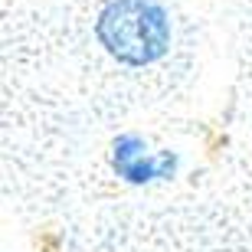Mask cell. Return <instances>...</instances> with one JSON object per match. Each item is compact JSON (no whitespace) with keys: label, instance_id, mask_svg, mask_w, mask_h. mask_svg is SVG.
Here are the masks:
<instances>
[{"label":"cell","instance_id":"6da1fadb","mask_svg":"<svg viewBox=\"0 0 252 252\" xmlns=\"http://www.w3.org/2000/svg\"><path fill=\"white\" fill-rule=\"evenodd\" d=\"M95 33L105 53L125 65H151L170 46V20L154 0H112Z\"/></svg>","mask_w":252,"mask_h":252},{"label":"cell","instance_id":"7a4b0ae2","mask_svg":"<svg viewBox=\"0 0 252 252\" xmlns=\"http://www.w3.org/2000/svg\"><path fill=\"white\" fill-rule=\"evenodd\" d=\"M112 164L118 170V177L128 184H151V180H164L177 170V158L174 154H148V144L138 134H122L112 148Z\"/></svg>","mask_w":252,"mask_h":252}]
</instances>
